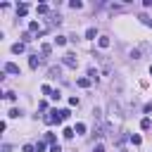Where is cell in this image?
<instances>
[{"label": "cell", "mask_w": 152, "mask_h": 152, "mask_svg": "<svg viewBox=\"0 0 152 152\" xmlns=\"http://www.w3.org/2000/svg\"><path fill=\"white\" fill-rule=\"evenodd\" d=\"M76 83H78V86H81V88H88V86H90V78H78V81H76Z\"/></svg>", "instance_id": "obj_14"}, {"label": "cell", "mask_w": 152, "mask_h": 152, "mask_svg": "<svg viewBox=\"0 0 152 152\" xmlns=\"http://www.w3.org/2000/svg\"><path fill=\"white\" fill-rule=\"evenodd\" d=\"M97 45H100V48H109V38H107V36L97 38Z\"/></svg>", "instance_id": "obj_6"}, {"label": "cell", "mask_w": 152, "mask_h": 152, "mask_svg": "<svg viewBox=\"0 0 152 152\" xmlns=\"http://www.w3.org/2000/svg\"><path fill=\"white\" fill-rule=\"evenodd\" d=\"M74 133H76L74 128H64V131H62V135H64L66 140H69V138H74Z\"/></svg>", "instance_id": "obj_13"}, {"label": "cell", "mask_w": 152, "mask_h": 152, "mask_svg": "<svg viewBox=\"0 0 152 152\" xmlns=\"http://www.w3.org/2000/svg\"><path fill=\"white\" fill-rule=\"evenodd\" d=\"M74 131H76V133H83V131H86V124H76V128H74Z\"/></svg>", "instance_id": "obj_22"}, {"label": "cell", "mask_w": 152, "mask_h": 152, "mask_svg": "<svg viewBox=\"0 0 152 152\" xmlns=\"http://www.w3.org/2000/svg\"><path fill=\"white\" fill-rule=\"evenodd\" d=\"M45 142H52L55 145V133H45Z\"/></svg>", "instance_id": "obj_18"}, {"label": "cell", "mask_w": 152, "mask_h": 152, "mask_svg": "<svg viewBox=\"0 0 152 152\" xmlns=\"http://www.w3.org/2000/svg\"><path fill=\"white\" fill-rule=\"evenodd\" d=\"M48 12V5H38V14H45Z\"/></svg>", "instance_id": "obj_23"}, {"label": "cell", "mask_w": 152, "mask_h": 152, "mask_svg": "<svg viewBox=\"0 0 152 152\" xmlns=\"http://www.w3.org/2000/svg\"><path fill=\"white\" fill-rule=\"evenodd\" d=\"M43 150H45V142H38L36 145V152H43Z\"/></svg>", "instance_id": "obj_29"}, {"label": "cell", "mask_w": 152, "mask_h": 152, "mask_svg": "<svg viewBox=\"0 0 152 152\" xmlns=\"http://www.w3.org/2000/svg\"><path fill=\"white\" fill-rule=\"evenodd\" d=\"M121 152H126V150H121Z\"/></svg>", "instance_id": "obj_33"}, {"label": "cell", "mask_w": 152, "mask_h": 152, "mask_svg": "<svg viewBox=\"0 0 152 152\" xmlns=\"http://www.w3.org/2000/svg\"><path fill=\"white\" fill-rule=\"evenodd\" d=\"M86 38H90V40H95V38H97V31H95V28L90 26V28L86 31Z\"/></svg>", "instance_id": "obj_5"}, {"label": "cell", "mask_w": 152, "mask_h": 152, "mask_svg": "<svg viewBox=\"0 0 152 152\" xmlns=\"http://www.w3.org/2000/svg\"><path fill=\"white\" fill-rule=\"evenodd\" d=\"M5 71H7V74H17V76H19V66H17L14 62H7V64H5Z\"/></svg>", "instance_id": "obj_4"}, {"label": "cell", "mask_w": 152, "mask_h": 152, "mask_svg": "<svg viewBox=\"0 0 152 152\" xmlns=\"http://www.w3.org/2000/svg\"><path fill=\"white\" fill-rule=\"evenodd\" d=\"M40 52H43V55H50V45L43 43V45H40Z\"/></svg>", "instance_id": "obj_17"}, {"label": "cell", "mask_w": 152, "mask_h": 152, "mask_svg": "<svg viewBox=\"0 0 152 152\" xmlns=\"http://www.w3.org/2000/svg\"><path fill=\"white\" fill-rule=\"evenodd\" d=\"M28 66H31V69H38V66H40V57H38V55H31V57H28Z\"/></svg>", "instance_id": "obj_3"}, {"label": "cell", "mask_w": 152, "mask_h": 152, "mask_svg": "<svg viewBox=\"0 0 152 152\" xmlns=\"http://www.w3.org/2000/svg\"><path fill=\"white\" fill-rule=\"evenodd\" d=\"M150 74H152V66H150Z\"/></svg>", "instance_id": "obj_32"}, {"label": "cell", "mask_w": 152, "mask_h": 152, "mask_svg": "<svg viewBox=\"0 0 152 152\" xmlns=\"http://www.w3.org/2000/svg\"><path fill=\"white\" fill-rule=\"evenodd\" d=\"M55 43H57V45H64V43H66V38H64V36H57V38H55Z\"/></svg>", "instance_id": "obj_20"}, {"label": "cell", "mask_w": 152, "mask_h": 152, "mask_svg": "<svg viewBox=\"0 0 152 152\" xmlns=\"http://www.w3.org/2000/svg\"><path fill=\"white\" fill-rule=\"evenodd\" d=\"M28 28H31V31H36V33H40V26H38V21H31V24H28Z\"/></svg>", "instance_id": "obj_15"}, {"label": "cell", "mask_w": 152, "mask_h": 152, "mask_svg": "<svg viewBox=\"0 0 152 152\" xmlns=\"http://www.w3.org/2000/svg\"><path fill=\"white\" fill-rule=\"evenodd\" d=\"M26 12H28V5H19V7H17V14H19V17H24Z\"/></svg>", "instance_id": "obj_11"}, {"label": "cell", "mask_w": 152, "mask_h": 152, "mask_svg": "<svg viewBox=\"0 0 152 152\" xmlns=\"http://www.w3.org/2000/svg\"><path fill=\"white\" fill-rule=\"evenodd\" d=\"M62 62H64L69 69H76V66H78V59H76V55H71V52H66V55L62 57Z\"/></svg>", "instance_id": "obj_2"}, {"label": "cell", "mask_w": 152, "mask_h": 152, "mask_svg": "<svg viewBox=\"0 0 152 152\" xmlns=\"http://www.w3.org/2000/svg\"><path fill=\"white\" fill-rule=\"evenodd\" d=\"M50 152H62V147H59V142H55V145L50 147Z\"/></svg>", "instance_id": "obj_27"}, {"label": "cell", "mask_w": 152, "mask_h": 152, "mask_svg": "<svg viewBox=\"0 0 152 152\" xmlns=\"http://www.w3.org/2000/svg\"><path fill=\"white\" fill-rule=\"evenodd\" d=\"M50 97H52V100H59V97H62V93H59V90H52V95H50Z\"/></svg>", "instance_id": "obj_24"}, {"label": "cell", "mask_w": 152, "mask_h": 152, "mask_svg": "<svg viewBox=\"0 0 152 152\" xmlns=\"http://www.w3.org/2000/svg\"><path fill=\"white\" fill-rule=\"evenodd\" d=\"M5 97H7L10 102H14V100H17V95H14V93H5Z\"/></svg>", "instance_id": "obj_25"}, {"label": "cell", "mask_w": 152, "mask_h": 152, "mask_svg": "<svg viewBox=\"0 0 152 152\" xmlns=\"http://www.w3.org/2000/svg\"><path fill=\"white\" fill-rule=\"evenodd\" d=\"M145 112H147V114L152 112V102H150V104H145Z\"/></svg>", "instance_id": "obj_31"}, {"label": "cell", "mask_w": 152, "mask_h": 152, "mask_svg": "<svg viewBox=\"0 0 152 152\" xmlns=\"http://www.w3.org/2000/svg\"><path fill=\"white\" fill-rule=\"evenodd\" d=\"M69 116H71V112H69V109H59V121H66Z\"/></svg>", "instance_id": "obj_9"}, {"label": "cell", "mask_w": 152, "mask_h": 152, "mask_svg": "<svg viewBox=\"0 0 152 152\" xmlns=\"http://www.w3.org/2000/svg\"><path fill=\"white\" fill-rule=\"evenodd\" d=\"M69 104L71 107H78V97H69Z\"/></svg>", "instance_id": "obj_26"}, {"label": "cell", "mask_w": 152, "mask_h": 152, "mask_svg": "<svg viewBox=\"0 0 152 152\" xmlns=\"http://www.w3.org/2000/svg\"><path fill=\"white\" fill-rule=\"evenodd\" d=\"M131 142H133V145H140L142 138H140V135H131Z\"/></svg>", "instance_id": "obj_19"}, {"label": "cell", "mask_w": 152, "mask_h": 152, "mask_svg": "<svg viewBox=\"0 0 152 152\" xmlns=\"http://www.w3.org/2000/svg\"><path fill=\"white\" fill-rule=\"evenodd\" d=\"M95 152H104V145H100V142H97V145H95Z\"/></svg>", "instance_id": "obj_30"}, {"label": "cell", "mask_w": 152, "mask_h": 152, "mask_svg": "<svg viewBox=\"0 0 152 152\" xmlns=\"http://www.w3.org/2000/svg\"><path fill=\"white\" fill-rule=\"evenodd\" d=\"M24 152H36V145H24Z\"/></svg>", "instance_id": "obj_28"}, {"label": "cell", "mask_w": 152, "mask_h": 152, "mask_svg": "<svg viewBox=\"0 0 152 152\" xmlns=\"http://www.w3.org/2000/svg\"><path fill=\"white\" fill-rule=\"evenodd\" d=\"M150 126H152V121H150V119L145 116V119L140 121V128H142V131H150Z\"/></svg>", "instance_id": "obj_10"}, {"label": "cell", "mask_w": 152, "mask_h": 152, "mask_svg": "<svg viewBox=\"0 0 152 152\" xmlns=\"http://www.w3.org/2000/svg\"><path fill=\"white\" fill-rule=\"evenodd\" d=\"M88 76H90V81H97V78H100V74H97V69H93V66L88 69Z\"/></svg>", "instance_id": "obj_8"}, {"label": "cell", "mask_w": 152, "mask_h": 152, "mask_svg": "<svg viewBox=\"0 0 152 152\" xmlns=\"http://www.w3.org/2000/svg\"><path fill=\"white\" fill-rule=\"evenodd\" d=\"M40 90H43V95H52V88H50V86H43Z\"/></svg>", "instance_id": "obj_21"}, {"label": "cell", "mask_w": 152, "mask_h": 152, "mask_svg": "<svg viewBox=\"0 0 152 152\" xmlns=\"http://www.w3.org/2000/svg\"><path fill=\"white\" fill-rule=\"evenodd\" d=\"M12 52H14V55L24 52V43H14V45H12Z\"/></svg>", "instance_id": "obj_7"}, {"label": "cell", "mask_w": 152, "mask_h": 152, "mask_svg": "<svg viewBox=\"0 0 152 152\" xmlns=\"http://www.w3.org/2000/svg\"><path fill=\"white\" fill-rule=\"evenodd\" d=\"M59 74H62V69H59V66H50V76H52V78H57Z\"/></svg>", "instance_id": "obj_12"}, {"label": "cell", "mask_w": 152, "mask_h": 152, "mask_svg": "<svg viewBox=\"0 0 152 152\" xmlns=\"http://www.w3.org/2000/svg\"><path fill=\"white\" fill-rule=\"evenodd\" d=\"M140 19H142V24H145V26H152V19H150L147 14H140Z\"/></svg>", "instance_id": "obj_16"}, {"label": "cell", "mask_w": 152, "mask_h": 152, "mask_svg": "<svg viewBox=\"0 0 152 152\" xmlns=\"http://www.w3.org/2000/svg\"><path fill=\"white\" fill-rule=\"evenodd\" d=\"M109 114H112V124H121V119H124V114H121V107L112 100L109 102Z\"/></svg>", "instance_id": "obj_1"}]
</instances>
